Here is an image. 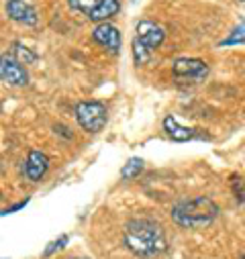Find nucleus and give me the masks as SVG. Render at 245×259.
I'll use <instances>...</instances> for the list:
<instances>
[{"mask_svg":"<svg viewBox=\"0 0 245 259\" xmlns=\"http://www.w3.org/2000/svg\"><path fill=\"white\" fill-rule=\"evenodd\" d=\"M49 169V157L39 151V149H31L29 155H27V161H25V176L27 180L31 182H41L43 176L47 174Z\"/></svg>","mask_w":245,"mask_h":259,"instance_id":"nucleus-10","label":"nucleus"},{"mask_svg":"<svg viewBox=\"0 0 245 259\" xmlns=\"http://www.w3.org/2000/svg\"><path fill=\"white\" fill-rule=\"evenodd\" d=\"M78 124L86 133H100L108 122V110L98 100H82L74 108Z\"/></svg>","mask_w":245,"mask_h":259,"instance_id":"nucleus-3","label":"nucleus"},{"mask_svg":"<svg viewBox=\"0 0 245 259\" xmlns=\"http://www.w3.org/2000/svg\"><path fill=\"white\" fill-rule=\"evenodd\" d=\"M102 3H104V0H68L70 9L82 13L86 19H90V17L98 11V7H100Z\"/></svg>","mask_w":245,"mask_h":259,"instance_id":"nucleus-12","label":"nucleus"},{"mask_svg":"<svg viewBox=\"0 0 245 259\" xmlns=\"http://www.w3.org/2000/svg\"><path fill=\"white\" fill-rule=\"evenodd\" d=\"M241 3H245V0H241Z\"/></svg>","mask_w":245,"mask_h":259,"instance_id":"nucleus-19","label":"nucleus"},{"mask_svg":"<svg viewBox=\"0 0 245 259\" xmlns=\"http://www.w3.org/2000/svg\"><path fill=\"white\" fill-rule=\"evenodd\" d=\"M92 41L104 47L106 51H110L112 55H116L120 49V33L110 23H98L92 31Z\"/></svg>","mask_w":245,"mask_h":259,"instance_id":"nucleus-8","label":"nucleus"},{"mask_svg":"<svg viewBox=\"0 0 245 259\" xmlns=\"http://www.w3.org/2000/svg\"><path fill=\"white\" fill-rule=\"evenodd\" d=\"M241 43H245V19H241L237 27H233L231 33L223 41H219V47H231V45H241Z\"/></svg>","mask_w":245,"mask_h":259,"instance_id":"nucleus-13","label":"nucleus"},{"mask_svg":"<svg viewBox=\"0 0 245 259\" xmlns=\"http://www.w3.org/2000/svg\"><path fill=\"white\" fill-rule=\"evenodd\" d=\"M7 3H9V0H7Z\"/></svg>","mask_w":245,"mask_h":259,"instance_id":"nucleus-20","label":"nucleus"},{"mask_svg":"<svg viewBox=\"0 0 245 259\" xmlns=\"http://www.w3.org/2000/svg\"><path fill=\"white\" fill-rule=\"evenodd\" d=\"M7 15L11 21L25 25V27H35L39 23V13L31 0H9L5 7Z\"/></svg>","mask_w":245,"mask_h":259,"instance_id":"nucleus-7","label":"nucleus"},{"mask_svg":"<svg viewBox=\"0 0 245 259\" xmlns=\"http://www.w3.org/2000/svg\"><path fill=\"white\" fill-rule=\"evenodd\" d=\"M131 51H133L135 66H145V63L151 59V51L145 49V47H143L139 41H135V39H133V43H131Z\"/></svg>","mask_w":245,"mask_h":259,"instance_id":"nucleus-15","label":"nucleus"},{"mask_svg":"<svg viewBox=\"0 0 245 259\" xmlns=\"http://www.w3.org/2000/svg\"><path fill=\"white\" fill-rule=\"evenodd\" d=\"M11 51H13V57H15L17 61H21L23 66H31V63H35V61L39 59V55H37L31 47H27L25 43H21V41H13Z\"/></svg>","mask_w":245,"mask_h":259,"instance_id":"nucleus-11","label":"nucleus"},{"mask_svg":"<svg viewBox=\"0 0 245 259\" xmlns=\"http://www.w3.org/2000/svg\"><path fill=\"white\" fill-rule=\"evenodd\" d=\"M123 243L135 257H141V259L159 257L168 249L164 227L149 217L129 219L125 223V229H123Z\"/></svg>","mask_w":245,"mask_h":259,"instance_id":"nucleus-1","label":"nucleus"},{"mask_svg":"<svg viewBox=\"0 0 245 259\" xmlns=\"http://www.w3.org/2000/svg\"><path fill=\"white\" fill-rule=\"evenodd\" d=\"M68 241H70V237H68V235H61L59 239L51 241V243H49V247L43 251V257H51L55 251H61V249H64V247L68 245Z\"/></svg>","mask_w":245,"mask_h":259,"instance_id":"nucleus-16","label":"nucleus"},{"mask_svg":"<svg viewBox=\"0 0 245 259\" xmlns=\"http://www.w3.org/2000/svg\"><path fill=\"white\" fill-rule=\"evenodd\" d=\"M170 217L182 229H205L219 217V206L209 196H194L176 202Z\"/></svg>","mask_w":245,"mask_h":259,"instance_id":"nucleus-2","label":"nucleus"},{"mask_svg":"<svg viewBox=\"0 0 245 259\" xmlns=\"http://www.w3.org/2000/svg\"><path fill=\"white\" fill-rule=\"evenodd\" d=\"M164 131H166V135H168L172 141H176V143H186V141L200 139V137H207V139H209V135H202L198 128L182 126L172 114H168V116L164 118Z\"/></svg>","mask_w":245,"mask_h":259,"instance_id":"nucleus-9","label":"nucleus"},{"mask_svg":"<svg viewBox=\"0 0 245 259\" xmlns=\"http://www.w3.org/2000/svg\"><path fill=\"white\" fill-rule=\"evenodd\" d=\"M27 202H29V198H25V200H21V202H17L15 206H11V208H7L3 214H11V212H15V210H19V208H23V206H27Z\"/></svg>","mask_w":245,"mask_h":259,"instance_id":"nucleus-17","label":"nucleus"},{"mask_svg":"<svg viewBox=\"0 0 245 259\" xmlns=\"http://www.w3.org/2000/svg\"><path fill=\"white\" fill-rule=\"evenodd\" d=\"M0 78H3L7 86H13V88H23L29 84L27 68L11 55H3V59H0Z\"/></svg>","mask_w":245,"mask_h":259,"instance_id":"nucleus-6","label":"nucleus"},{"mask_svg":"<svg viewBox=\"0 0 245 259\" xmlns=\"http://www.w3.org/2000/svg\"><path fill=\"white\" fill-rule=\"evenodd\" d=\"M143 167H145V161H143L141 157H131L125 165L120 167V178L127 180V182H129V180H135V178L143 171Z\"/></svg>","mask_w":245,"mask_h":259,"instance_id":"nucleus-14","label":"nucleus"},{"mask_svg":"<svg viewBox=\"0 0 245 259\" xmlns=\"http://www.w3.org/2000/svg\"><path fill=\"white\" fill-rule=\"evenodd\" d=\"M241 259H245V255H243V257H241Z\"/></svg>","mask_w":245,"mask_h":259,"instance_id":"nucleus-18","label":"nucleus"},{"mask_svg":"<svg viewBox=\"0 0 245 259\" xmlns=\"http://www.w3.org/2000/svg\"><path fill=\"white\" fill-rule=\"evenodd\" d=\"M172 74L178 80L202 82L209 76V63L198 57H178L172 63Z\"/></svg>","mask_w":245,"mask_h":259,"instance_id":"nucleus-4","label":"nucleus"},{"mask_svg":"<svg viewBox=\"0 0 245 259\" xmlns=\"http://www.w3.org/2000/svg\"><path fill=\"white\" fill-rule=\"evenodd\" d=\"M135 41H139L145 49H149L151 53L155 49L161 47V43L166 41V29L155 23V21H149V19H141L137 25H135Z\"/></svg>","mask_w":245,"mask_h":259,"instance_id":"nucleus-5","label":"nucleus"}]
</instances>
